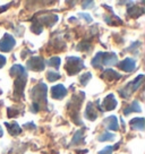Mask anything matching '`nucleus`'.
<instances>
[{
  "instance_id": "nucleus-6",
  "label": "nucleus",
  "mask_w": 145,
  "mask_h": 154,
  "mask_svg": "<svg viewBox=\"0 0 145 154\" xmlns=\"http://www.w3.org/2000/svg\"><path fill=\"white\" fill-rule=\"evenodd\" d=\"M45 67V61L41 57H32L29 58L26 63V68L34 72H41Z\"/></svg>"
},
{
  "instance_id": "nucleus-14",
  "label": "nucleus",
  "mask_w": 145,
  "mask_h": 154,
  "mask_svg": "<svg viewBox=\"0 0 145 154\" xmlns=\"http://www.w3.org/2000/svg\"><path fill=\"white\" fill-rule=\"evenodd\" d=\"M85 117H86L88 120H95L97 117V112L94 108L93 103H88L86 106V110H85Z\"/></svg>"
},
{
  "instance_id": "nucleus-11",
  "label": "nucleus",
  "mask_w": 145,
  "mask_h": 154,
  "mask_svg": "<svg viewBox=\"0 0 145 154\" xmlns=\"http://www.w3.org/2000/svg\"><path fill=\"white\" fill-rule=\"evenodd\" d=\"M102 77L106 79V81H109V82H111V81H115V79H120L121 75L119 72H117L116 70H113V69H106L103 74H102Z\"/></svg>"
},
{
  "instance_id": "nucleus-26",
  "label": "nucleus",
  "mask_w": 145,
  "mask_h": 154,
  "mask_svg": "<svg viewBox=\"0 0 145 154\" xmlns=\"http://www.w3.org/2000/svg\"><path fill=\"white\" fill-rule=\"evenodd\" d=\"M93 4H94V2H93V1H83V8H85V9H86V8H90V7H93Z\"/></svg>"
},
{
  "instance_id": "nucleus-29",
  "label": "nucleus",
  "mask_w": 145,
  "mask_h": 154,
  "mask_svg": "<svg viewBox=\"0 0 145 154\" xmlns=\"http://www.w3.org/2000/svg\"><path fill=\"white\" fill-rule=\"evenodd\" d=\"M2 135H4V131H2V128H1V127H0V137H1V136H2Z\"/></svg>"
},
{
  "instance_id": "nucleus-7",
  "label": "nucleus",
  "mask_w": 145,
  "mask_h": 154,
  "mask_svg": "<svg viewBox=\"0 0 145 154\" xmlns=\"http://www.w3.org/2000/svg\"><path fill=\"white\" fill-rule=\"evenodd\" d=\"M15 47V38L10 34L6 33L4 38L0 41V51L2 52H9L11 49Z\"/></svg>"
},
{
  "instance_id": "nucleus-23",
  "label": "nucleus",
  "mask_w": 145,
  "mask_h": 154,
  "mask_svg": "<svg viewBox=\"0 0 145 154\" xmlns=\"http://www.w3.org/2000/svg\"><path fill=\"white\" fill-rule=\"evenodd\" d=\"M113 146H106V147H104V149H102V151H100L97 154H112V152H113Z\"/></svg>"
},
{
  "instance_id": "nucleus-18",
  "label": "nucleus",
  "mask_w": 145,
  "mask_h": 154,
  "mask_svg": "<svg viewBox=\"0 0 145 154\" xmlns=\"http://www.w3.org/2000/svg\"><path fill=\"white\" fill-rule=\"evenodd\" d=\"M83 142H84V133H83L82 130H79V131H77L76 134L74 135V137H72V143L74 145H77V144L83 143Z\"/></svg>"
},
{
  "instance_id": "nucleus-5",
  "label": "nucleus",
  "mask_w": 145,
  "mask_h": 154,
  "mask_svg": "<svg viewBox=\"0 0 145 154\" xmlns=\"http://www.w3.org/2000/svg\"><path fill=\"white\" fill-rule=\"evenodd\" d=\"M143 79H144V76H143V75H140L138 77H136L133 82L128 83L124 88L119 90V93L121 94V96H122V97H128L133 92H135L136 90L142 85Z\"/></svg>"
},
{
  "instance_id": "nucleus-27",
  "label": "nucleus",
  "mask_w": 145,
  "mask_h": 154,
  "mask_svg": "<svg viewBox=\"0 0 145 154\" xmlns=\"http://www.w3.org/2000/svg\"><path fill=\"white\" fill-rule=\"evenodd\" d=\"M5 63H6V58L4 57V56H1V54H0V68L4 67V66H5Z\"/></svg>"
},
{
  "instance_id": "nucleus-15",
  "label": "nucleus",
  "mask_w": 145,
  "mask_h": 154,
  "mask_svg": "<svg viewBox=\"0 0 145 154\" xmlns=\"http://www.w3.org/2000/svg\"><path fill=\"white\" fill-rule=\"evenodd\" d=\"M6 127L9 131L10 135L16 136V135H20L22 133V128H20L17 122H6Z\"/></svg>"
},
{
  "instance_id": "nucleus-1",
  "label": "nucleus",
  "mask_w": 145,
  "mask_h": 154,
  "mask_svg": "<svg viewBox=\"0 0 145 154\" xmlns=\"http://www.w3.org/2000/svg\"><path fill=\"white\" fill-rule=\"evenodd\" d=\"M10 75L15 77V96H22L27 82V72L20 65H15L10 69Z\"/></svg>"
},
{
  "instance_id": "nucleus-4",
  "label": "nucleus",
  "mask_w": 145,
  "mask_h": 154,
  "mask_svg": "<svg viewBox=\"0 0 145 154\" xmlns=\"http://www.w3.org/2000/svg\"><path fill=\"white\" fill-rule=\"evenodd\" d=\"M66 72L68 75H76L84 68V63L81 58L77 57H68L66 59Z\"/></svg>"
},
{
  "instance_id": "nucleus-12",
  "label": "nucleus",
  "mask_w": 145,
  "mask_h": 154,
  "mask_svg": "<svg viewBox=\"0 0 145 154\" xmlns=\"http://www.w3.org/2000/svg\"><path fill=\"white\" fill-rule=\"evenodd\" d=\"M57 20H58V16L57 15H45V16H42L40 18L39 24L41 26H42V24H45L47 26H52Z\"/></svg>"
},
{
  "instance_id": "nucleus-9",
  "label": "nucleus",
  "mask_w": 145,
  "mask_h": 154,
  "mask_svg": "<svg viewBox=\"0 0 145 154\" xmlns=\"http://www.w3.org/2000/svg\"><path fill=\"white\" fill-rule=\"evenodd\" d=\"M67 88L63 86V84H58L56 86H53L51 88V94H52V97L56 99V100H61L65 96L67 95Z\"/></svg>"
},
{
  "instance_id": "nucleus-8",
  "label": "nucleus",
  "mask_w": 145,
  "mask_h": 154,
  "mask_svg": "<svg viewBox=\"0 0 145 154\" xmlns=\"http://www.w3.org/2000/svg\"><path fill=\"white\" fill-rule=\"evenodd\" d=\"M116 106H117L116 97L113 96V94H109V95H106V97L103 100V102H102L101 110L111 111V110H113V109H116Z\"/></svg>"
},
{
  "instance_id": "nucleus-22",
  "label": "nucleus",
  "mask_w": 145,
  "mask_h": 154,
  "mask_svg": "<svg viewBox=\"0 0 145 154\" xmlns=\"http://www.w3.org/2000/svg\"><path fill=\"white\" fill-rule=\"evenodd\" d=\"M91 78H92V74L91 72H85V74H83L82 76H81L79 82L82 83V85H86Z\"/></svg>"
},
{
  "instance_id": "nucleus-10",
  "label": "nucleus",
  "mask_w": 145,
  "mask_h": 154,
  "mask_svg": "<svg viewBox=\"0 0 145 154\" xmlns=\"http://www.w3.org/2000/svg\"><path fill=\"white\" fill-rule=\"evenodd\" d=\"M117 65H118V68H120V69H122V70H125L127 72H131L135 69L136 61L131 58H126V59H124L122 61H120Z\"/></svg>"
},
{
  "instance_id": "nucleus-3",
  "label": "nucleus",
  "mask_w": 145,
  "mask_h": 154,
  "mask_svg": "<svg viewBox=\"0 0 145 154\" xmlns=\"http://www.w3.org/2000/svg\"><path fill=\"white\" fill-rule=\"evenodd\" d=\"M117 63L118 57L113 52H99L92 60V66L97 69H102V66H112Z\"/></svg>"
},
{
  "instance_id": "nucleus-19",
  "label": "nucleus",
  "mask_w": 145,
  "mask_h": 154,
  "mask_svg": "<svg viewBox=\"0 0 145 154\" xmlns=\"http://www.w3.org/2000/svg\"><path fill=\"white\" fill-rule=\"evenodd\" d=\"M60 58L58 57H52V58H50L48 61H47V65L48 66H50V67H52V68H59V66H60Z\"/></svg>"
},
{
  "instance_id": "nucleus-20",
  "label": "nucleus",
  "mask_w": 145,
  "mask_h": 154,
  "mask_svg": "<svg viewBox=\"0 0 145 154\" xmlns=\"http://www.w3.org/2000/svg\"><path fill=\"white\" fill-rule=\"evenodd\" d=\"M47 78H48L49 82H54V81L60 78V74L54 72V70H50V72H47Z\"/></svg>"
},
{
  "instance_id": "nucleus-25",
  "label": "nucleus",
  "mask_w": 145,
  "mask_h": 154,
  "mask_svg": "<svg viewBox=\"0 0 145 154\" xmlns=\"http://www.w3.org/2000/svg\"><path fill=\"white\" fill-rule=\"evenodd\" d=\"M18 115V111L15 110L14 108H10V109H8V116L9 117H15V116Z\"/></svg>"
},
{
  "instance_id": "nucleus-28",
  "label": "nucleus",
  "mask_w": 145,
  "mask_h": 154,
  "mask_svg": "<svg viewBox=\"0 0 145 154\" xmlns=\"http://www.w3.org/2000/svg\"><path fill=\"white\" fill-rule=\"evenodd\" d=\"M31 124H32V122H29V124H26V125H25V127H26V128H35V126L31 125Z\"/></svg>"
},
{
  "instance_id": "nucleus-17",
  "label": "nucleus",
  "mask_w": 145,
  "mask_h": 154,
  "mask_svg": "<svg viewBox=\"0 0 145 154\" xmlns=\"http://www.w3.org/2000/svg\"><path fill=\"white\" fill-rule=\"evenodd\" d=\"M131 112H142V108H140L138 101H134L131 106H128V108H126L125 110H124L125 115H128Z\"/></svg>"
},
{
  "instance_id": "nucleus-13",
  "label": "nucleus",
  "mask_w": 145,
  "mask_h": 154,
  "mask_svg": "<svg viewBox=\"0 0 145 154\" xmlns=\"http://www.w3.org/2000/svg\"><path fill=\"white\" fill-rule=\"evenodd\" d=\"M104 126L110 130H118L119 125H118V119H117V117L110 116L109 118H106V120H104Z\"/></svg>"
},
{
  "instance_id": "nucleus-24",
  "label": "nucleus",
  "mask_w": 145,
  "mask_h": 154,
  "mask_svg": "<svg viewBox=\"0 0 145 154\" xmlns=\"http://www.w3.org/2000/svg\"><path fill=\"white\" fill-rule=\"evenodd\" d=\"M79 16L82 17V18H84L85 20H86L87 23H91L92 22V17L90 16L88 14H85V13H82V14H79Z\"/></svg>"
},
{
  "instance_id": "nucleus-16",
  "label": "nucleus",
  "mask_w": 145,
  "mask_h": 154,
  "mask_svg": "<svg viewBox=\"0 0 145 154\" xmlns=\"http://www.w3.org/2000/svg\"><path fill=\"white\" fill-rule=\"evenodd\" d=\"M129 124H131V127L133 129L140 130V131L144 130V127H145L144 118H134L133 120H131Z\"/></svg>"
},
{
  "instance_id": "nucleus-2",
  "label": "nucleus",
  "mask_w": 145,
  "mask_h": 154,
  "mask_svg": "<svg viewBox=\"0 0 145 154\" xmlns=\"http://www.w3.org/2000/svg\"><path fill=\"white\" fill-rule=\"evenodd\" d=\"M31 97L33 100V111L36 112L47 106V85L40 83L31 91Z\"/></svg>"
},
{
  "instance_id": "nucleus-21",
  "label": "nucleus",
  "mask_w": 145,
  "mask_h": 154,
  "mask_svg": "<svg viewBox=\"0 0 145 154\" xmlns=\"http://www.w3.org/2000/svg\"><path fill=\"white\" fill-rule=\"evenodd\" d=\"M115 140V135L111 133H103V134L99 137L100 142H106V140Z\"/></svg>"
}]
</instances>
